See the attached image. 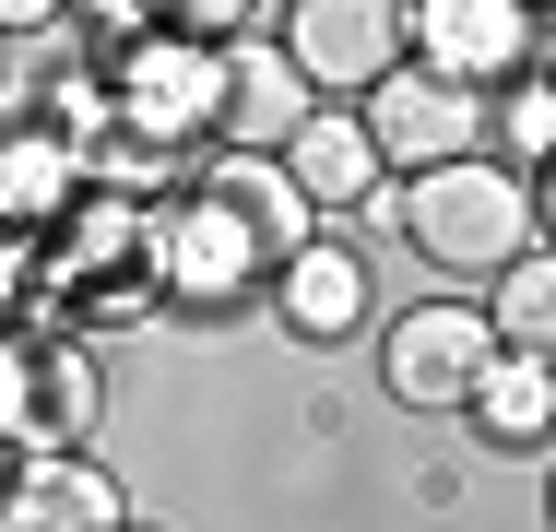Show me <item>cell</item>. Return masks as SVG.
Returning a JSON list of instances; mask_svg holds the SVG:
<instances>
[{
	"instance_id": "6da1fadb",
	"label": "cell",
	"mask_w": 556,
	"mask_h": 532,
	"mask_svg": "<svg viewBox=\"0 0 556 532\" xmlns=\"http://www.w3.org/2000/svg\"><path fill=\"white\" fill-rule=\"evenodd\" d=\"M403 237L450 284H497L521 249H545V202L509 154H450L427 178H403Z\"/></svg>"
},
{
	"instance_id": "7a4b0ae2",
	"label": "cell",
	"mask_w": 556,
	"mask_h": 532,
	"mask_svg": "<svg viewBox=\"0 0 556 532\" xmlns=\"http://www.w3.org/2000/svg\"><path fill=\"white\" fill-rule=\"evenodd\" d=\"M509 355V331L485 296H427V308L391 319V343H379V391L403 403V415H473V391H485V367Z\"/></svg>"
},
{
	"instance_id": "3957f363",
	"label": "cell",
	"mask_w": 556,
	"mask_h": 532,
	"mask_svg": "<svg viewBox=\"0 0 556 532\" xmlns=\"http://www.w3.org/2000/svg\"><path fill=\"white\" fill-rule=\"evenodd\" d=\"M142 261H154V284H166L178 308H225V296H249V284L273 273L261 225L225 202V190H202V178L142 213Z\"/></svg>"
},
{
	"instance_id": "277c9868",
	"label": "cell",
	"mask_w": 556,
	"mask_h": 532,
	"mask_svg": "<svg viewBox=\"0 0 556 532\" xmlns=\"http://www.w3.org/2000/svg\"><path fill=\"white\" fill-rule=\"evenodd\" d=\"M118 72V106H130V130L142 142H214L225 130V36H190V24H154V36H130L108 60Z\"/></svg>"
},
{
	"instance_id": "5b68a950",
	"label": "cell",
	"mask_w": 556,
	"mask_h": 532,
	"mask_svg": "<svg viewBox=\"0 0 556 532\" xmlns=\"http://www.w3.org/2000/svg\"><path fill=\"white\" fill-rule=\"evenodd\" d=\"M96 403H108V379H96L84 331H12V355H0V438H12V461L24 449H84Z\"/></svg>"
},
{
	"instance_id": "8992f818",
	"label": "cell",
	"mask_w": 556,
	"mask_h": 532,
	"mask_svg": "<svg viewBox=\"0 0 556 532\" xmlns=\"http://www.w3.org/2000/svg\"><path fill=\"white\" fill-rule=\"evenodd\" d=\"M285 48L320 96H379L415 60V0H285Z\"/></svg>"
},
{
	"instance_id": "52a82bcc",
	"label": "cell",
	"mask_w": 556,
	"mask_h": 532,
	"mask_svg": "<svg viewBox=\"0 0 556 532\" xmlns=\"http://www.w3.org/2000/svg\"><path fill=\"white\" fill-rule=\"evenodd\" d=\"M367 130H379V154H391L403 178H427V166H450V154H473L485 96H473V84H450V72H427V60H403V72L367 96Z\"/></svg>"
},
{
	"instance_id": "ba28073f",
	"label": "cell",
	"mask_w": 556,
	"mask_h": 532,
	"mask_svg": "<svg viewBox=\"0 0 556 532\" xmlns=\"http://www.w3.org/2000/svg\"><path fill=\"white\" fill-rule=\"evenodd\" d=\"M308 118H320V84H308V60H296L285 36H225V130H214V142L285 154Z\"/></svg>"
},
{
	"instance_id": "9c48e42d",
	"label": "cell",
	"mask_w": 556,
	"mask_h": 532,
	"mask_svg": "<svg viewBox=\"0 0 556 532\" xmlns=\"http://www.w3.org/2000/svg\"><path fill=\"white\" fill-rule=\"evenodd\" d=\"M415 60L450 84H521L533 72V0H415Z\"/></svg>"
},
{
	"instance_id": "30bf717a",
	"label": "cell",
	"mask_w": 556,
	"mask_h": 532,
	"mask_svg": "<svg viewBox=\"0 0 556 532\" xmlns=\"http://www.w3.org/2000/svg\"><path fill=\"white\" fill-rule=\"evenodd\" d=\"M0 532H130V497H118V473L96 449H24Z\"/></svg>"
},
{
	"instance_id": "8fae6325",
	"label": "cell",
	"mask_w": 556,
	"mask_h": 532,
	"mask_svg": "<svg viewBox=\"0 0 556 532\" xmlns=\"http://www.w3.org/2000/svg\"><path fill=\"white\" fill-rule=\"evenodd\" d=\"M379 296V273H367V249H343V237H308L285 273H273V308L296 343H355V319Z\"/></svg>"
},
{
	"instance_id": "7c38bea8",
	"label": "cell",
	"mask_w": 556,
	"mask_h": 532,
	"mask_svg": "<svg viewBox=\"0 0 556 532\" xmlns=\"http://www.w3.org/2000/svg\"><path fill=\"white\" fill-rule=\"evenodd\" d=\"M84 190H96V154H84L60 118H24V130L0 142V213H12V237H48Z\"/></svg>"
},
{
	"instance_id": "4fadbf2b",
	"label": "cell",
	"mask_w": 556,
	"mask_h": 532,
	"mask_svg": "<svg viewBox=\"0 0 556 532\" xmlns=\"http://www.w3.org/2000/svg\"><path fill=\"white\" fill-rule=\"evenodd\" d=\"M285 166H296V190L320 202V225H332V213H367V202H379V178H391V154H379L367 106H320V118L285 142Z\"/></svg>"
},
{
	"instance_id": "5bb4252c",
	"label": "cell",
	"mask_w": 556,
	"mask_h": 532,
	"mask_svg": "<svg viewBox=\"0 0 556 532\" xmlns=\"http://www.w3.org/2000/svg\"><path fill=\"white\" fill-rule=\"evenodd\" d=\"M202 190H225V202L249 213V225H261V249H273V273H285V261H296V249L320 237V202L296 190V166H285V154H237V142H214V166H202Z\"/></svg>"
},
{
	"instance_id": "9a60e30c",
	"label": "cell",
	"mask_w": 556,
	"mask_h": 532,
	"mask_svg": "<svg viewBox=\"0 0 556 532\" xmlns=\"http://www.w3.org/2000/svg\"><path fill=\"white\" fill-rule=\"evenodd\" d=\"M473 426H485L497 449H545L556 438V355H521V343H509V355L485 367V391H473Z\"/></svg>"
},
{
	"instance_id": "2e32d148",
	"label": "cell",
	"mask_w": 556,
	"mask_h": 532,
	"mask_svg": "<svg viewBox=\"0 0 556 532\" xmlns=\"http://www.w3.org/2000/svg\"><path fill=\"white\" fill-rule=\"evenodd\" d=\"M485 308H497V331H509L521 355H556V249H521V261L485 284Z\"/></svg>"
},
{
	"instance_id": "e0dca14e",
	"label": "cell",
	"mask_w": 556,
	"mask_h": 532,
	"mask_svg": "<svg viewBox=\"0 0 556 532\" xmlns=\"http://www.w3.org/2000/svg\"><path fill=\"white\" fill-rule=\"evenodd\" d=\"M48 118H60L84 154H96V142H118V130H130V106H118V72H60V84H48Z\"/></svg>"
},
{
	"instance_id": "ac0fdd59",
	"label": "cell",
	"mask_w": 556,
	"mask_h": 532,
	"mask_svg": "<svg viewBox=\"0 0 556 532\" xmlns=\"http://www.w3.org/2000/svg\"><path fill=\"white\" fill-rule=\"evenodd\" d=\"M497 130H509V154H521V166H545V154H556V72L497 106Z\"/></svg>"
},
{
	"instance_id": "d6986e66",
	"label": "cell",
	"mask_w": 556,
	"mask_h": 532,
	"mask_svg": "<svg viewBox=\"0 0 556 532\" xmlns=\"http://www.w3.org/2000/svg\"><path fill=\"white\" fill-rule=\"evenodd\" d=\"M72 24H96L108 48H130V36H154V24H178V0H72Z\"/></svg>"
},
{
	"instance_id": "ffe728a7",
	"label": "cell",
	"mask_w": 556,
	"mask_h": 532,
	"mask_svg": "<svg viewBox=\"0 0 556 532\" xmlns=\"http://www.w3.org/2000/svg\"><path fill=\"white\" fill-rule=\"evenodd\" d=\"M178 24H190V36H249L261 0H178Z\"/></svg>"
},
{
	"instance_id": "44dd1931",
	"label": "cell",
	"mask_w": 556,
	"mask_h": 532,
	"mask_svg": "<svg viewBox=\"0 0 556 532\" xmlns=\"http://www.w3.org/2000/svg\"><path fill=\"white\" fill-rule=\"evenodd\" d=\"M60 12H72V0H0V24H12V36H48Z\"/></svg>"
},
{
	"instance_id": "7402d4cb",
	"label": "cell",
	"mask_w": 556,
	"mask_h": 532,
	"mask_svg": "<svg viewBox=\"0 0 556 532\" xmlns=\"http://www.w3.org/2000/svg\"><path fill=\"white\" fill-rule=\"evenodd\" d=\"M533 202H545V249H556V154H545V178H533Z\"/></svg>"
},
{
	"instance_id": "603a6c76",
	"label": "cell",
	"mask_w": 556,
	"mask_h": 532,
	"mask_svg": "<svg viewBox=\"0 0 556 532\" xmlns=\"http://www.w3.org/2000/svg\"><path fill=\"white\" fill-rule=\"evenodd\" d=\"M545 521H556V473H545Z\"/></svg>"
},
{
	"instance_id": "cb8c5ba5",
	"label": "cell",
	"mask_w": 556,
	"mask_h": 532,
	"mask_svg": "<svg viewBox=\"0 0 556 532\" xmlns=\"http://www.w3.org/2000/svg\"><path fill=\"white\" fill-rule=\"evenodd\" d=\"M545 12H556V0H545Z\"/></svg>"
}]
</instances>
